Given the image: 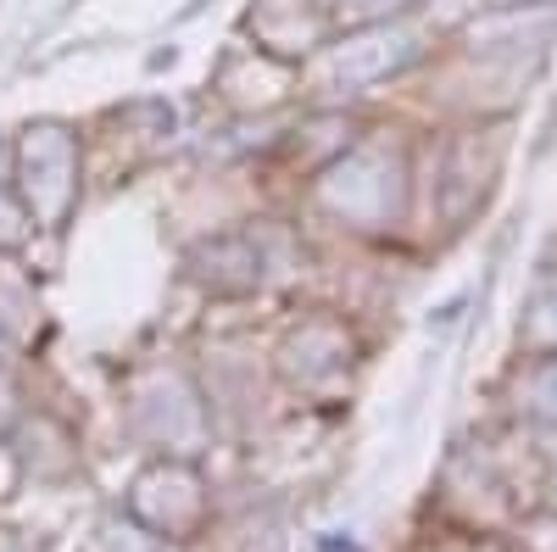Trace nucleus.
Instances as JSON below:
<instances>
[{"label": "nucleus", "mask_w": 557, "mask_h": 552, "mask_svg": "<svg viewBox=\"0 0 557 552\" xmlns=\"http://www.w3.org/2000/svg\"><path fill=\"white\" fill-rule=\"evenodd\" d=\"M323 207L351 229H385L407 212V162L374 140L346 146L323 168Z\"/></svg>", "instance_id": "obj_1"}, {"label": "nucleus", "mask_w": 557, "mask_h": 552, "mask_svg": "<svg viewBox=\"0 0 557 552\" xmlns=\"http://www.w3.org/2000/svg\"><path fill=\"white\" fill-rule=\"evenodd\" d=\"M418 62V39L407 28H368L357 39L330 45V78L346 89H368V84H385L401 68Z\"/></svg>", "instance_id": "obj_2"}, {"label": "nucleus", "mask_w": 557, "mask_h": 552, "mask_svg": "<svg viewBox=\"0 0 557 552\" xmlns=\"http://www.w3.org/2000/svg\"><path fill=\"white\" fill-rule=\"evenodd\" d=\"M351 363V335L346 324H335V318H312V324H301L290 341H285V375L296 385H323L346 375Z\"/></svg>", "instance_id": "obj_3"}, {"label": "nucleus", "mask_w": 557, "mask_h": 552, "mask_svg": "<svg viewBox=\"0 0 557 552\" xmlns=\"http://www.w3.org/2000/svg\"><path fill=\"white\" fill-rule=\"evenodd\" d=\"M524 335L546 352L557 346V257H546L530 280V296H524Z\"/></svg>", "instance_id": "obj_4"}, {"label": "nucleus", "mask_w": 557, "mask_h": 552, "mask_svg": "<svg viewBox=\"0 0 557 552\" xmlns=\"http://www.w3.org/2000/svg\"><path fill=\"white\" fill-rule=\"evenodd\" d=\"M524 413L557 430V346L535 352V363H530V375H524Z\"/></svg>", "instance_id": "obj_5"}, {"label": "nucleus", "mask_w": 557, "mask_h": 552, "mask_svg": "<svg viewBox=\"0 0 557 552\" xmlns=\"http://www.w3.org/2000/svg\"><path fill=\"white\" fill-rule=\"evenodd\" d=\"M524 541H530V552H557V514H535L524 525Z\"/></svg>", "instance_id": "obj_6"}, {"label": "nucleus", "mask_w": 557, "mask_h": 552, "mask_svg": "<svg viewBox=\"0 0 557 552\" xmlns=\"http://www.w3.org/2000/svg\"><path fill=\"white\" fill-rule=\"evenodd\" d=\"M307 552H368V547H362L357 536H346V530H318Z\"/></svg>", "instance_id": "obj_7"}, {"label": "nucleus", "mask_w": 557, "mask_h": 552, "mask_svg": "<svg viewBox=\"0 0 557 552\" xmlns=\"http://www.w3.org/2000/svg\"><path fill=\"white\" fill-rule=\"evenodd\" d=\"M341 12H351V17H385V12H396V7H407V0H335Z\"/></svg>", "instance_id": "obj_8"}]
</instances>
